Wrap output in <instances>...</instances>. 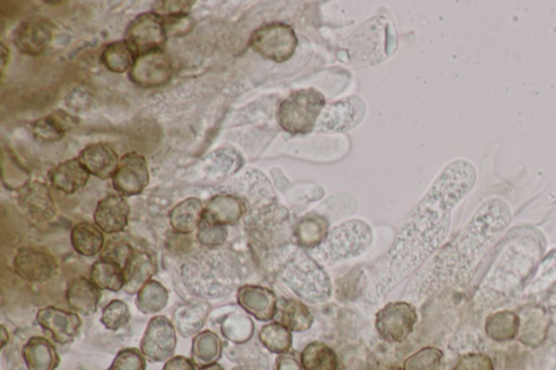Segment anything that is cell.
<instances>
[{"label": "cell", "mask_w": 556, "mask_h": 370, "mask_svg": "<svg viewBox=\"0 0 556 370\" xmlns=\"http://www.w3.org/2000/svg\"><path fill=\"white\" fill-rule=\"evenodd\" d=\"M131 320V312L126 302L113 300L104 307L100 322L108 331H117Z\"/></svg>", "instance_id": "cell-44"}, {"label": "cell", "mask_w": 556, "mask_h": 370, "mask_svg": "<svg viewBox=\"0 0 556 370\" xmlns=\"http://www.w3.org/2000/svg\"><path fill=\"white\" fill-rule=\"evenodd\" d=\"M91 175L100 179L112 178L118 167L117 154L106 143H91L77 158Z\"/></svg>", "instance_id": "cell-22"}, {"label": "cell", "mask_w": 556, "mask_h": 370, "mask_svg": "<svg viewBox=\"0 0 556 370\" xmlns=\"http://www.w3.org/2000/svg\"><path fill=\"white\" fill-rule=\"evenodd\" d=\"M169 302V291L161 282L151 280L136 297L137 310L143 314H157L166 308Z\"/></svg>", "instance_id": "cell-39"}, {"label": "cell", "mask_w": 556, "mask_h": 370, "mask_svg": "<svg viewBox=\"0 0 556 370\" xmlns=\"http://www.w3.org/2000/svg\"><path fill=\"white\" fill-rule=\"evenodd\" d=\"M278 300L274 291L256 285H244L237 290V303L256 321L270 322L277 315Z\"/></svg>", "instance_id": "cell-16"}, {"label": "cell", "mask_w": 556, "mask_h": 370, "mask_svg": "<svg viewBox=\"0 0 556 370\" xmlns=\"http://www.w3.org/2000/svg\"><path fill=\"white\" fill-rule=\"evenodd\" d=\"M101 299V292L91 280L76 277L69 282L65 300L76 314L90 316L95 314Z\"/></svg>", "instance_id": "cell-23"}, {"label": "cell", "mask_w": 556, "mask_h": 370, "mask_svg": "<svg viewBox=\"0 0 556 370\" xmlns=\"http://www.w3.org/2000/svg\"><path fill=\"white\" fill-rule=\"evenodd\" d=\"M49 181L58 192L74 194L86 186L91 174L79 159H70L49 172Z\"/></svg>", "instance_id": "cell-24"}, {"label": "cell", "mask_w": 556, "mask_h": 370, "mask_svg": "<svg viewBox=\"0 0 556 370\" xmlns=\"http://www.w3.org/2000/svg\"><path fill=\"white\" fill-rule=\"evenodd\" d=\"M547 246L544 234L534 226L509 230L494 248L491 264L473 296V306L478 311L492 310L523 294Z\"/></svg>", "instance_id": "cell-3"}, {"label": "cell", "mask_w": 556, "mask_h": 370, "mask_svg": "<svg viewBox=\"0 0 556 370\" xmlns=\"http://www.w3.org/2000/svg\"><path fill=\"white\" fill-rule=\"evenodd\" d=\"M391 370H404V369L396 367V368H394V369H391Z\"/></svg>", "instance_id": "cell-57"}, {"label": "cell", "mask_w": 556, "mask_h": 370, "mask_svg": "<svg viewBox=\"0 0 556 370\" xmlns=\"http://www.w3.org/2000/svg\"><path fill=\"white\" fill-rule=\"evenodd\" d=\"M107 370H146V357L141 349L125 348L117 354Z\"/></svg>", "instance_id": "cell-46"}, {"label": "cell", "mask_w": 556, "mask_h": 370, "mask_svg": "<svg viewBox=\"0 0 556 370\" xmlns=\"http://www.w3.org/2000/svg\"><path fill=\"white\" fill-rule=\"evenodd\" d=\"M79 125L75 116L65 111H55L40 117L33 125V136L40 142H55L64 140L65 133Z\"/></svg>", "instance_id": "cell-26"}, {"label": "cell", "mask_w": 556, "mask_h": 370, "mask_svg": "<svg viewBox=\"0 0 556 370\" xmlns=\"http://www.w3.org/2000/svg\"><path fill=\"white\" fill-rule=\"evenodd\" d=\"M259 340L267 351L281 356L291 351L292 332L280 322L270 323L261 328Z\"/></svg>", "instance_id": "cell-41"}, {"label": "cell", "mask_w": 556, "mask_h": 370, "mask_svg": "<svg viewBox=\"0 0 556 370\" xmlns=\"http://www.w3.org/2000/svg\"><path fill=\"white\" fill-rule=\"evenodd\" d=\"M177 329L164 316H154L149 321L141 341V351L149 362H167L177 348Z\"/></svg>", "instance_id": "cell-11"}, {"label": "cell", "mask_w": 556, "mask_h": 370, "mask_svg": "<svg viewBox=\"0 0 556 370\" xmlns=\"http://www.w3.org/2000/svg\"><path fill=\"white\" fill-rule=\"evenodd\" d=\"M326 106V97L313 89L292 92L278 108L277 120L282 130L292 135H305L317 127Z\"/></svg>", "instance_id": "cell-7"}, {"label": "cell", "mask_w": 556, "mask_h": 370, "mask_svg": "<svg viewBox=\"0 0 556 370\" xmlns=\"http://www.w3.org/2000/svg\"><path fill=\"white\" fill-rule=\"evenodd\" d=\"M298 39L291 25L275 22L255 30L250 38V47L265 59L282 64L295 54Z\"/></svg>", "instance_id": "cell-8"}, {"label": "cell", "mask_w": 556, "mask_h": 370, "mask_svg": "<svg viewBox=\"0 0 556 370\" xmlns=\"http://www.w3.org/2000/svg\"><path fill=\"white\" fill-rule=\"evenodd\" d=\"M361 112H364L362 100L348 99L329 105L323 110L317 128L321 132H344L357 125Z\"/></svg>", "instance_id": "cell-17"}, {"label": "cell", "mask_w": 556, "mask_h": 370, "mask_svg": "<svg viewBox=\"0 0 556 370\" xmlns=\"http://www.w3.org/2000/svg\"><path fill=\"white\" fill-rule=\"evenodd\" d=\"M9 50L6 48V46H4V44H2V65H3V69L4 68V66H6L8 60H9Z\"/></svg>", "instance_id": "cell-53"}, {"label": "cell", "mask_w": 556, "mask_h": 370, "mask_svg": "<svg viewBox=\"0 0 556 370\" xmlns=\"http://www.w3.org/2000/svg\"><path fill=\"white\" fill-rule=\"evenodd\" d=\"M404 370H444L445 356L441 349L427 347L405 359Z\"/></svg>", "instance_id": "cell-43"}, {"label": "cell", "mask_w": 556, "mask_h": 370, "mask_svg": "<svg viewBox=\"0 0 556 370\" xmlns=\"http://www.w3.org/2000/svg\"><path fill=\"white\" fill-rule=\"evenodd\" d=\"M328 222L321 215L311 214L298 223L295 235L298 245L307 251L317 248L328 234Z\"/></svg>", "instance_id": "cell-34"}, {"label": "cell", "mask_w": 556, "mask_h": 370, "mask_svg": "<svg viewBox=\"0 0 556 370\" xmlns=\"http://www.w3.org/2000/svg\"><path fill=\"white\" fill-rule=\"evenodd\" d=\"M373 243L372 228L360 219L348 220L328 231L326 240L308 254L322 266L362 255Z\"/></svg>", "instance_id": "cell-6"}, {"label": "cell", "mask_w": 556, "mask_h": 370, "mask_svg": "<svg viewBox=\"0 0 556 370\" xmlns=\"http://www.w3.org/2000/svg\"><path fill=\"white\" fill-rule=\"evenodd\" d=\"M222 352L223 344L216 333L204 331L194 337L192 361L195 366L203 368L218 363Z\"/></svg>", "instance_id": "cell-32"}, {"label": "cell", "mask_w": 556, "mask_h": 370, "mask_svg": "<svg viewBox=\"0 0 556 370\" xmlns=\"http://www.w3.org/2000/svg\"><path fill=\"white\" fill-rule=\"evenodd\" d=\"M226 226L214 224L204 217L202 224L197 229L199 244L207 249H218L228 239Z\"/></svg>", "instance_id": "cell-45"}, {"label": "cell", "mask_w": 556, "mask_h": 370, "mask_svg": "<svg viewBox=\"0 0 556 370\" xmlns=\"http://www.w3.org/2000/svg\"><path fill=\"white\" fill-rule=\"evenodd\" d=\"M204 217V205L202 200L188 198L175 205L169 215V224L174 231L189 235L197 230Z\"/></svg>", "instance_id": "cell-29"}, {"label": "cell", "mask_w": 556, "mask_h": 370, "mask_svg": "<svg viewBox=\"0 0 556 370\" xmlns=\"http://www.w3.org/2000/svg\"><path fill=\"white\" fill-rule=\"evenodd\" d=\"M173 72L171 56L161 49L137 56L128 77L133 84L142 89H154L166 85Z\"/></svg>", "instance_id": "cell-12"}, {"label": "cell", "mask_w": 556, "mask_h": 370, "mask_svg": "<svg viewBox=\"0 0 556 370\" xmlns=\"http://www.w3.org/2000/svg\"><path fill=\"white\" fill-rule=\"evenodd\" d=\"M195 2H158L153 13L162 18L175 17V15L189 14Z\"/></svg>", "instance_id": "cell-50"}, {"label": "cell", "mask_w": 556, "mask_h": 370, "mask_svg": "<svg viewBox=\"0 0 556 370\" xmlns=\"http://www.w3.org/2000/svg\"><path fill=\"white\" fill-rule=\"evenodd\" d=\"M130 205L121 194H108L98 202L94 220L96 226L105 234L122 233L128 224Z\"/></svg>", "instance_id": "cell-18"}, {"label": "cell", "mask_w": 556, "mask_h": 370, "mask_svg": "<svg viewBox=\"0 0 556 370\" xmlns=\"http://www.w3.org/2000/svg\"><path fill=\"white\" fill-rule=\"evenodd\" d=\"M166 22L169 36H181L193 30L195 22L189 14L175 15V17L163 18Z\"/></svg>", "instance_id": "cell-49"}, {"label": "cell", "mask_w": 556, "mask_h": 370, "mask_svg": "<svg viewBox=\"0 0 556 370\" xmlns=\"http://www.w3.org/2000/svg\"><path fill=\"white\" fill-rule=\"evenodd\" d=\"M521 317V316H519ZM549 326V316L543 307H530L521 317V341L527 346H538L543 341Z\"/></svg>", "instance_id": "cell-37"}, {"label": "cell", "mask_w": 556, "mask_h": 370, "mask_svg": "<svg viewBox=\"0 0 556 370\" xmlns=\"http://www.w3.org/2000/svg\"><path fill=\"white\" fill-rule=\"evenodd\" d=\"M303 370H342L336 352L322 342H312L300 354Z\"/></svg>", "instance_id": "cell-33"}, {"label": "cell", "mask_w": 556, "mask_h": 370, "mask_svg": "<svg viewBox=\"0 0 556 370\" xmlns=\"http://www.w3.org/2000/svg\"><path fill=\"white\" fill-rule=\"evenodd\" d=\"M136 58L137 56L125 40L107 45L100 56L102 65L113 73L130 72Z\"/></svg>", "instance_id": "cell-40"}, {"label": "cell", "mask_w": 556, "mask_h": 370, "mask_svg": "<svg viewBox=\"0 0 556 370\" xmlns=\"http://www.w3.org/2000/svg\"><path fill=\"white\" fill-rule=\"evenodd\" d=\"M9 341V335L6 331V328L2 327V347L6 346V343Z\"/></svg>", "instance_id": "cell-54"}, {"label": "cell", "mask_w": 556, "mask_h": 370, "mask_svg": "<svg viewBox=\"0 0 556 370\" xmlns=\"http://www.w3.org/2000/svg\"><path fill=\"white\" fill-rule=\"evenodd\" d=\"M452 370H494L492 359L485 354L470 353L463 356Z\"/></svg>", "instance_id": "cell-48"}, {"label": "cell", "mask_w": 556, "mask_h": 370, "mask_svg": "<svg viewBox=\"0 0 556 370\" xmlns=\"http://www.w3.org/2000/svg\"><path fill=\"white\" fill-rule=\"evenodd\" d=\"M91 280L100 290L118 292L125 289V270L107 261H97L91 265Z\"/></svg>", "instance_id": "cell-38"}, {"label": "cell", "mask_w": 556, "mask_h": 370, "mask_svg": "<svg viewBox=\"0 0 556 370\" xmlns=\"http://www.w3.org/2000/svg\"><path fill=\"white\" fill-rule=\"evenodd\" d=\"M413 303L396 301L387 303L376 314L375 327L378 336L388 343H400L408 339L417 323Z\"/></svg>", "instance_id": "cell-9"}, {"label": "cell", "mask_w": 556, "mask_h": 370, "mask_svg": "<svg viewBox=\"0 0 556 370\" xmlns=\"http://www.w3.org/2000/svg\"><path fill=\"white\" fill-rule=\"evenodd\" d=\"M22 357L28 370H56L60 357L53 343L44 337H32L24 344Z\"/></svg>", "instance_id": "cell-27"}, {"label": "cell", "mask_w": 556, "mask_h": 370, "mask_svg": "<svg viewBox=\"0 0 556 370\" xmlns=\"http://www.w3.org/2000/svg\"><path fill=\"white\" fill-rule=\"evenodd\" d=\"M513 219L506 200L486 199L449 243L416 272L406 289L408 302H421L437 292L465 286Z\"/></svg>", "instance_id": "cell-2"}, {"label": "cell", "mask_w": 556, "mask_h": 370, "mask_svg": "<svg viewBox=\"0 0 556 370\" xmlns=\"http://www.w3.org/2000/svg\"><path fill=\"white\" fill-rule=\"evenodd\" d=\"M192 359L184 357H174L164 364L162 370H195Z\"/></svg>", "instance_id": "cell-52"}, {"label": "cell", "mask_w": 556, "mask_h": 370, "mask_svg": "<svg viewBox=\"0 0 556 370\" xmlns=\"http://www.w3.org/2000/svg\"><path fill=\"white\" fill-rule=\"evenodd\" d=\"M71 245L76 254L91 258L101 254L105 246L104 234L100 228L91 223H79L72 228Z\"/></svg>", "instance_id": "cell-30"}, {"label": "cell", "mask_w": 556, "mask_h": 370, "mask_svg": "<svg viewBox=\"0 0 556 370\" xmlns=\"http://www.w3.org/2000/svg\"><path fill=\"white\" fill-rule=\"evenodd\" d=\"M168 33L166 22L156 13L139 14L128 25L125 42L136 56L161 50L166 45Z\"/></svg>", "instance_id": "cell-10"}, {"label": "cell", "mask_w": 556, "mask_h": 370, "mask_svg": "<svg viewBox=\"0 0 556 370\" xmlns=\"http://www.w3.org/2000/svg\"><path fill=\"white\" fill-rule=\"evenodd\" d=\"M521 331V317L512 311H499L487 317L486 333L494 341L513 340Z\"/></svg>", "instance_id": "cell-35"}, {"label": "cell", "mask_w": 556, "mask_h": 370, "mask_svg": "<svg viewBox=\"0 0 556 370\" xmlns=\"http://www.w3.org/2000/svg\"><path fill=\"white\" fill-rule=\"evenodd\" d=\"M250 266L233 252L209 249L179 262L177 274L185 291L195 299H222L239 290Z\"/></svg>", "instance_id": "cell-4"}, {"label": "cell", "mask_w": 556, "mask_h": 370, "mask_svg": "<svg viewBox=\"0 0 556 370\" xmlns=\"http://www.w3.org/2000/svg\"><path fill=\"white\" fill-rule=\"evenodd\" d=\"M556 285V248L548 252L534 271L532 280L525 287L523 294L537 297L544 294Z\"/></svg>", "instance_id": "cell-36"}, {"label": "cell", "mask_w": 556, "mask_h": 370, "mask_svg": "<svg viewBox=\"0 0 556 370\" xmlns=\"http://www.w3.org/2000/svg\"><path fill=\"white\" fill-rule=\"evenodd\" d=\"M277 314L281 315L282 325L291 332H306L313 325V315L301 300H278Z\"/></svg>", "instance_id": "cell-31"}, {"label": "cell", "mask_w": 556, "mask_h": 370, "mask_svg": "<svg viewBox=\"0 0 556 370\" xmlns=\"http://www.w3.org/2000/svg\"><path fill=\"white\" fill-rule=\"evenodd\" d=\"M36 322L61 346L74 342L79 336L82 326L79 314L55 306L40 308L36 315Z\"/></svg>", "instance_id": "cell-14"}, {"label": "cell", "mask_w": 556, "mask_h": 370, "mask_svg": "<svg viewBox=\"0 0 556 370\" xmlns=\"http://www.w3.org/2000/svg\"><path fill=\"white\" fill-rule=\"evenodd\" d=\"M231 370H259L255 366H249V365H241V366H237Z\"/></svg>", "instance_id": "cell-56"}, {"label": "cell", "mask_w": 556, "mask_h": 370, "mask_svg": "<svg viewBox=\"0 0 556 370\" xmlns=\"http://www.w3.org/2000/svg\"><path fill=\"white\" fill-rule=\"evenodd\" d=\"M53 39V28L42 20H30L19 25L13 33V43L22 54H43Z\"/></svg>", "instance_id": "cell-20"}, {"label": "cell", "mask_w": 556, "mask_h": 370, "mask_svg": "<svg viewBox=\"0 0 556 370\" xmlns=\"http://www.w3.org/2000/svg\"><path fill=\"white\" fill-rule=\"evenodd\" d=\"M149 184L146 159L136 152H127L120 159L112 185L118 194L133 197L142 194Z\"/></svg>", "instance_id": "cell-13"}, {"label": "cell", "mask_w": 556, "mask_h": 370, "mask_svg": "<svg viewBox=\"0 0 556 370\" xmlns=\"http://www.w3.org/2000/svg\"><path fill=\"white\" fill-rule=\"evenodd\" d=\"M477 177L473 164L463 159L442 168L425 196L401 226L380 263L373 284L376 299L383 300L444 246L451 228L453 211L475 187Z\"/></svg>", "instance_id": "cell-1"}, {"label": "cell", "mask_w": 556, "mask_h": 370, "mask_svg": "<svg viewBox=\"0 0 556 370\" xmlns=\"http://www.w3.org/2000/svg\"><path fill=\"white\" fill-rule=\"evenodd\" d=\"M221 331L225 339L235 344H245L254 336L255 326L249 317L233 314L221 323Z\"/></svg>", "instance_id": "cell-42"}, {"label": "cell", "mask_w": 556, "mask_h": 370, "mask_svg": "<svg viewBox=\"0 0 556 370\" xmlns=\"http://www.w3.org/2000/svg\"><path fill=\"white\" fill-rule=\"evenodd\" d=\"M271 266L273 275L301 301L317 305L331 297L333 285L326 271L300 246L277 249L272 254Z\"/></svg>", "instance_id": "cell-5"}, {"label": "cell", "mask_w": 556, "mask_h": 370, "mask_svg": "<svg viewBox=\"0 0 556 370\" xmlns=\"http://www.w3.org/2000/svg\"><path fill=\"white\" fill-rule=\"evenodd\" d=\"M133 254L132 246L125 241L111 240L102 249L100 260L120 265L125 270Z\"/></svg>", "instance_id": "cell-47"}, {"label": "cell", "mask_w": 556, "mask_h": 370, "mask_svg": "<svg viewBox=\"0 0 556 370\" xmlns=\"http://www.w3.org/2000/svg\"><path fill=\"white\" fill-rule=\"evenodd\" d=\"M157 265L147 252L134 251L125 267V290L128 295H137L156 275Z\"/></svg>", "instance_id": "cell-25"}, {"label": "cell", "mask_w": 556, "mask_h": 370, "mask_svg": "<svg viewBox=\"0 0 556 370\" xmlns=\"http://www.w3.org/2000/svg\"><path fill=\"white\" fill-rule=\"evenodd\" d=\"M18 202L30 217L39 222H48L54 219L56 213L49 188L40 182L27 183L20 187Z\"/></svg>", "instance_id": "cell-19"}, {"label": "cell", "mask_w": 556, "mask_h": 370, "mask_svg": "<svg viewBox=\"0 0 556 370\" xmlns=\"http://www.w3.org/2000/svg\"><path fill=\"white\" fill-rule=\"evenodd\" d=\"M245 212L243 202L230 194H220L211 198L204 207V218L214 224L229 226L239 222Z\"/></svg>", "instance_id": "cell-28"}, {"label": "cell", "mask_w": 556, "mask_h": 370, "mask_svg": "<svg viewBox=\"0 0 556 370\" xmlns=\"http://www.w3.org/2000/svg\"><path fill=\"white\" fill-rule=\"evenodd\" d=\"M209 313L210 305L207 301L195 299L178 305L173 311L171 322L182 337H195L202 332Z\"/></svg>", "instance_id": "cell-21"}, {"label": "cell", "mask_w": 556, "mask_h": 370, "mask_svg": "<svg viewBox=\"0 0 556 370\" xmlns=\"http://www.w3.org/2000/svg\"><path fill=\"white\" fill-rule=\"evenodd\" d=\"M13 269L20 279L30 282H46L54 279L58 263L48 252L22 248L14 256Z\"/></svg>", "instance_id": "cell-15"}, {"label": "cell", "mask_w": 556, "mask_h": 370, "mask_svg": "<svg viewBox=\"0 0 556 370\" xmlns=\"http://www.w3.org/2000/svg\"><path fill=\"white\" fill-rule=\"evenodd\" d=\"M275 370H303L300 357L291 352L281 354L276 358Z\"/></svg>", "instance_id": "cell-51"}, {"label": "cell", "mask_w": 556, "mask_h": 370, "mask_svg": "<svg viewBox=\"0 0 556 370\" xmlns=\"http://www.w3.org/2000/svg\"><path fill=\"white\" fill-rule=\"evenodd\" d=\"M199 370H224L222 366H221V365H219L218 363L213 364V365H210V366H205L203 368H199Z\"/></svg>", "instance_id": "cell-55"}]
</instances>
